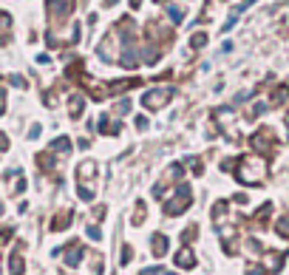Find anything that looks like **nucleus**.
<instances>
[{
  "instance_id": "4",
  "label": "nucleus",
  "mask_w": 289,
  "mask_h": 275,
  "mask_svg": "<svg viewBox=\"0 0 289 275\" xmlns=\"http://www.w3.org/2000/svg\"><path fill=\"white\" fill-rule=\"evenodd\" d=\"M176 264H179V267H193V264H196V256H193V250L184 247L182 253L176 256Z\"/></svg>"
},
{
  "instance_id": "1",
  "label": "nucleus",
  "mask_w": 289,
  "mask_h": 275,
  "mask_svg": "<svg viewBox=\"0 0 289 275\" xmlns=\"http://www.w3.org/2000/svg\"><path fill=\"white\" fill-rule=\"evenodd\" d=\"M187 207H190V187L182 185L179 187V193H173V199L167 202L165 210H167V216H179V213H184Z\"/></svg>"
},
{
  "instance_id": "10",
  "label": "nucleus",
  "mask_w": 289,
  "mask_h": 275,
  "mask_svg": "<svg viewBox=\"0 0 289 275\" xmlns=\"http://www.w3.org/2000/svg\"><path fill=\"white\" fill-rule=\"evenodd\" d=\"M114 3H116V0H105V6H114Z\"/></svg>"
},
{
  "instance_id": "7",
  "label": "nucleus",
  "mask_w": 289,
  "mask_h": 275,
  "mask_svg": "<svg viewBox=\"0 0 289 275\" xmlns=\"http://www.w3.org/2000/svg\"><path fill=\"white\" fill-rule=\"evenodd\" d=\"M278 233H281V236H289V219H284V222H281Z\"/></svg>"
},
{
  "instance_id": "3",
  "label": "nucleus",
  "mask_w": 289,
  "mask_h": 275,
  "mask_svg": "<svg viewBox=\"0 0 289 275\" xmlns=\"http://www.w3.org/2000/svg\"><path fill=\"white\" fill-rule=\"evenodd\" d=\"M170 97H173V88H156V91H148L142 102H145V108H153V111H156V108H162Z\"/></svg>"
},
{
  "instance_id": "9",
  "label": "nucleus",
  "mask_w": 289,
  "mask_h": 275,
  "mask_svg": "<svg viewBox=\"0 0 289 275\" xmlns=\"http://www.w3.org/2000/svg\"><path fill=\"white\" fill-rule=\"evenodd\" d=\"M139 3L142 0H131V9H139Z\"/></svg>"
},
{
  "instance_id": "11",
  "label": "nucleus",
  "mask_w": 289,
  "mask_h": 275,
  "mask_svg": "<svg viewBox=\"0 0 289 275\" xmlns=\"http://www.w3.org/2000/svg\"><path fill=\"white\" fill-rule=\"evenodd\" d=\"M287 125H289V116H287Z\"/></svg>"
},
{
  "instance_id": "5",
  "label": "nucleus",
  "mask_w": 289,
  "mask_h": 275,
  "mask_svg": "<svg viewBox=\"0 0 289 275\" xmlns=\"http://www.w3.org/2000/svg\"><path fill=\"white\" fill-rule=\"evenodd\" d=\"M153 253H156V256H165V253H167V239L162 236V233L153 236Z\"/></svg>"
},
{
  "instance_id": "2",
  "label": "nucleus",
  "mask_w": 289,
  "mask_h": 275,
  "mask_svg": "<svg viewBox=\"0 0 289 275\" xmlns=\"http://www.w3.org/2000/svg\"><path fill=\"white\" fill-rule=\"evenodd\" d=\"M71 9H74V0H48V14H51L54 23L65 20L71 14Z\"/></svg>"
},
{
  "instance_id": "6",
  "label": "nucleus",
  "mask_w": 289,
  "mask_h": 275,
  "mask_svg": "<svg viewBox=\"0 0 289 275\" xmlns=\"http://www.w3.org/2000/svg\"><path fill=\"white\" fill-rule=\"evenodd\" d=\"M190 43H193V48H202V45L207 43V34H204V31H199V34H193Z\"/></svg>"
},
{
  "instance_id": "8",
  "label": "nucleus",
  "mask_w": 289,
  "mask_h": 275,
  "mask_svg": "<svg viewBox=\"0 0 289 275\" xmlns=\"http://www.w3.org/2000/svg\"><path fill=\"white\" fill-rule=\"evenodd\" d=\"M253 3H255V0H244V3L238 6V11H241V9H247V6H253Z\"/></svg>"
}]
</instances>
